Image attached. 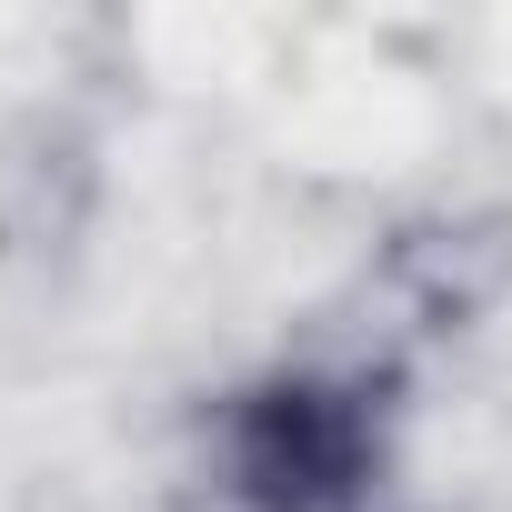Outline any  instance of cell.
<instances>
[{"mask_svg":"<svg viewBox=\"0 0 512 512\" xmlns=\"http://www.w3.org/2000/svg\"><path fill=\"white\" fill-rule=\"evenodd\" d=\"M231 472L272 512H352L372 472V412L352 382H272L231 422Z\"/></svg>","mask_w":512,"mask_h":512,"instance_id":"6da1fadb","label":"cell"}]
</instances>
